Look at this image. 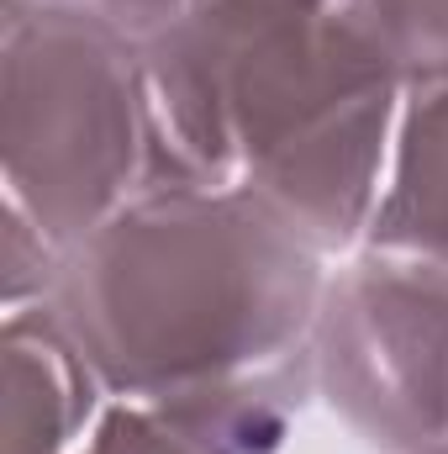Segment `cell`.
Segmentation results:
<instances>
[{"label":"cell","mask_w":448,"mask_h":454,"mask_svg":"<svg viewBox=\"0 0 448 454\" xmlns=\"http://www.w3.org/2000/svg\"><path fill=\"white\" fill-rule=\"evenodd\" d=\"M85 11H48L11 32V191L37 232L80 243L132 169V85Z\"/></svg>","instance_id":"obj_1"},{"label":"cell","mask_w":448,"mask_h":454,"mask_svg":"<svg viewBox=\"0 0 448 454\" xmlns=\"http://www.w3.org/2000/svg\"><path fill=\"white\" fill-rule=\"evenodd\" d=\"M385 232L417 254L428 248V259L448 254V96L412 121V148L385 212Z\"/></svg>","instance_id":"obj_2"},{"label":"cell","mask_w":448,"mask_h":454,"mask_svg":"<svg viewBox=\"0 0 448 454\" xmlns=\"http://www.w3.org/2000/svg\"><path fill=\"white\" fill-rule=\"evenodd\" d=\"M158 439H164V434L143 428L137 418H116L112 428L101 434V444H96V454H180V450H164Z\"/></svg>","instance_id":"obj_3"},{"label":"cell","mask_w":448,"mask_h":454,"mask_svg":"<svg viewBox=\"0 0 448 454\" xmlns=\"http://www.w3.org/2000/svg\"><path fill=\"white\" fill-rule=\"evenodd\" d=\"M164 5H169V0H85V16L101 21V27H106V21H127V27H137L143 16L158 21L153 11H164Z\"/></svg>","instance_id":"obj_4"}]
</instances>
